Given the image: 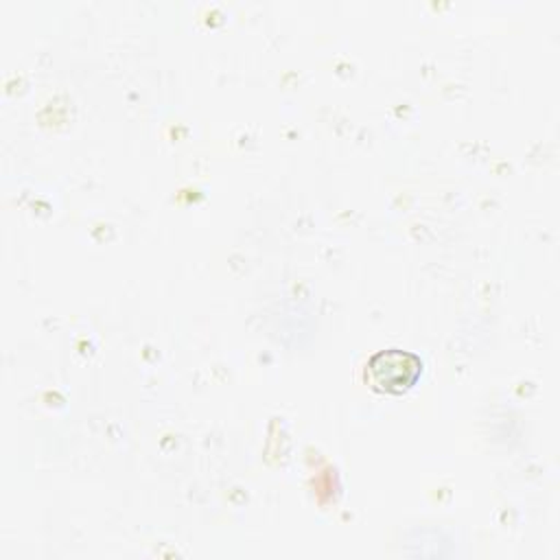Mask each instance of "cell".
Wrapping results in <instances>:
<instances>
[{"label":"cell","instance_id":"obj_1","mask_svg":"<svg viewBox=\"0 0 560 560\" xmlns=\"http://www.w3.org/2000/svg\"><path fill=\"white\" fill-rule=\"evenodd\" d=\"M422 374V361L418 354L400 348H387L374 352L365 363V383L381 394H405Z\"/></svg>","mask_w":560,"mask_h":560}]
</instances>
